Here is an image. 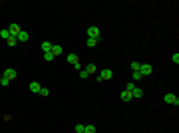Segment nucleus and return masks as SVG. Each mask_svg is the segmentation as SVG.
Returning <instances> with one entry per match:
<instances>
[{
    "instance_id": "obj_1",
    "label": "nucleus",
    "mask_w": 179,
    "mask_h": 133,
    "mask_svg": "<svg viewBox=\"0 0 179 133\" xmlns=\"http://www.w3.org/2000/svg\"><path fill=\"white\" fill-rule=\"evenodd\" d=\"M163 101L169 103V105H179V97L175 93H165V95H163Z\"/></svg>"
},
{
    "instance_id": "obj_2",
    "label": "nucleus",
    "mask_w": 179,
    "mask_h": 133,
    "mask_svg": "<svg viewBox=\"0 0 179 133\" xmlns=\"http://www.w3.org/2000/svg\"><path fill=\"white\" fill-rule=\"evenodd\" d=\"M68 62H70V64H72L74 68H76V70H82V66H80V58H78V54H68Z\"/></svg>"
},
{
    "instance_id": "obj_3",
    "label": "nucleus",
    "mask_w": 179,
    "mask_h": 133,
    "mask_svg": "<svg viewBox=\"0 0 179 133\" xmlns=\"http://www.w3.org/2000/svg\"><path fill=\"white\" fill-rule=\"evenodd\" d=\"M151 72H153L151 64H139V73H141V76H149Z\"/></svg>"
},
{
    "instance_id": "obj_4",
    "label": "nucleus",
    "mask_w": 179,
    "mask_h": 133,
    "mask_svg": "<svg viewBox=\"0 0 179 133\" xmlns=\"http://www.w3.org/2000/svg\"><path fill=\"white\" fill-rule=\"evenodd\" d=\"M8 32H10L12 38H16V36L20 34V26L16 24V22H10V24H8Z\"/></svg>"
},
{
    "instance_id": "obj_5",
    "label": "nucleus",
    "mask_w": 179,
    "mask_h": 133,
    "mask_svg": "<svg viewBox=\"0 0 179 133\" xmlns=\"http://www.w3.org/2000/svg\"><path fill=\"white\" fill-rule=\"evenodd\" d=\"M88 36H90V38L99 40V28L98 26H90V28H88Z\"/></svg>"
},
{
    "instance_id": "obj_6",
    "label": "nucleus",
    "mask_w": 179,
    "mask_h": 133,
    "mask_svg": "<svg viewBox=\"0 0 179 133\" xmlns=\"http://www.w3.org/2000/svg\"><path fill=\"white\" fill-rule=\"evenodd\" d=\"M4 78L6 80H16V70H12V68H8V70H4Z\"/></svg>"
},
{
    "instance_id": "obj_7",
    "label": "nucleus",
    "mask_w": 179,
    "mask_h": 133,
    "mask_svg": "<svg viewBox=\"0 0 179 133\" xmlns=\"http://www.w3.org/2000/svg\"><path fill=\"white\" fill-rule=\"evenodd\" d=\"M112 76H113L112 70H102V72H99V78H102V81H104V80H112Z\"/></svg>"
},
{
    "instance_id": "obj_8",
    "label": "nucleus",
    "mask_w": 179,
    "mask_h": 133,
    "mask_svg": "<svg viewBox=\"0 0 179 133\" xmlns=\"http://www.w3.org/2000/svg\"><path fill=\"white\" fill-rule=\"evenodd\" d=\"M28 87H30V92L32 93H40V89H42V86H40L38 81H30V86Z\"/></svg>"
},
{
    "instance_id": "obj_9",
    "label": "nucleus",
    "mask_w": 179,
    "mask_h": 133,
    "mask_svg": "<svg viewBox=\"0 0 179 133\" xmlns=\"http://www.w3.org/2000/svg\"><path fill=\"white\" fill-rule=\"evenodd\" d=\"M16 40H18V42H28V40H30V36H28V32L20 30V34L16 36Z\"/></svg>"
},
{
    "instance_id": "obj_10",
    "label": "nucleus",
    "mask_w": 179,
    "mask_h": 133,
    "mask_svg": "<svg viewBox=\"0 0 179 133\" xmlns=\"http://www.w3.org/2000/svg\"><path fill=\"white\" fill-rule=\"evenodd\" d=\"M52 42H42V52L44 54H48V52H52Z\"/></svg>"
},
{
    "instance_id": "obj_11",
    "label": "nucleus",
    "mask_w": 179,
    "mask_h": 133,
    "mask_svg": "<svg viewBox=\"0 0 179 133\" xmlns=\"http://www.w3.org/2000/svg\"><path fill=\"white\" fill-rule=\"evenodd\" d=\"M132 95H133V97H135V100H139V97L143 95V92H141V89H139V87L135 86V87H133V89H132Z\"/></svg>"
},
{
    "instance_id": "obj_12",
    "label": "nucleus",
    "mask_w": 179,
    "mask_h": 133,
    "mask_svg": "<svg viewBox=\"0 0 179 133\" xmlns=\"http://www.w3.org/2000/svg\"><path fill=\"white\" fill-rule=\"evenodd\" d=\"M121 100H123V101H129V100H133L132 92H127V89H123V92H121Z\"/></svg>"
},
{
    "instance_id": "obj_13",
    "label": "nucleus",
    "mask_w": 179,
    "mask_h": 133,
    "mask_svg": "<svg viewBox=\"0 0 179 133\" xmlns=\"http://www.w3.org/2000/svg\"><path fill=\"white\" fill-rule=\"evenodd\" d=\"M84 70H86V72L90 73V76H92V73H96V72H98V68H96V64H88V66L84 68Z\"/></svg>"
},
{
    "instance_id": "obj_14",
    "label": "nucleus",
    "mask_w": 179,
    "mask_h": 133,
    "mask_svg": "<svg viewBox=\"0 0 179 133\" xmlns=\"http://www.w3.org/2000/svg\"><path fill=\"white\" fill-rule=\"evenodd\" d=\"M0 38H4V40H8V38H10V32H8V28H2V30H0Z\"/></svg>"
},
{
    "instance_id": "obj_15",
    "label": "nucleus",
    "mask_w": 179,
    "mask_h": 133,
    "mask_svg": "<svg viewBox=\"0 0 179 133\" xmlns=\"http://www.w3.org/2000/svg\"><path fill=\"white\" fill-rule=\"evenodd\" d=\"M99 40H96V38H88L86 40V44H88V48H96V44H98Z\"/></svg>"
},
{
    "instance_id": "obj_16",
    "label": "nucleus",
    "mask_w": 179,
    "mask_h": 133,
    "mask_svg": "<svg viewBox=\"0 0 179 133\" xmlns=\"http://www.w3.org/2000/svg\"><path fill=\"white\" fill-rule=\"evenodd\" d=\"M52 54H54V58H56V56H60V54H62V46H58V44H56V46H52Z\"/></svg>"
},
{
    "instance_id": "obj_17",
    "label": "nucleus",
    "mask_w": 179,
    "mask_h": 133,
    "mask_svg": "<svg viewBox=\"0 0 179 133\" xmlns=\"http://www.w3.org/2000/svg\"><path fill=\"white\" fill-rule=\"evenodd\" d=\"M40 95H42V97H48V95H50V89H48V87H42V89H40Z\"/></svg>"
},
{
    "instance_id": "obj_18",
    "label": "nucleus",
    "mask_w": 179,
    "mask_h": 133,
    "mask_svg": "<svg viewBox=\"0 0 179 133\" xmlns=\"http://www.w3.org/2000/svg\"><path fill=\"white\" fill-rule=\"evenodd\" d=\"M16 42H18V40L10 36V38H8V40H6V44H8V46H10V48H12V46H16Z\"/></svg>"
},
{
    "instance_id": "obj_19",
    "label": "nucleus",
    "mask_w": 179,
    "mask_h": 133,
    "mask_svg": "<svg viewBox=\"0 0 179 133\" xmlns=\"http://www.w3.org/2000/svg\"><path fill=\"white\" fill-rule=\"evenodd\" d=\"M84 129H86L84 123H78V125H76V133H84Z\"/></svg>"
},
{
    "instance_id": "obj_20",
    "label": "nucleus",
    "mask_w": 179,
    "mask_h": 133,
    "mask_svg": "<svg viewBox=\"0 0 179 133\" xmlns=\"http://www.w3.org/2000/svg\"><path fill=\"white\" fill-rule=\"evenodd\" d=\"M84 133H96V127H94V125H86Z\"/></svg>"
},
{
    "instance_id": "obj_21",
    "label": "nucleus",
    "mask_w": 179,
    "mask_h": 133,
    "mask_svg": "<svg viewBox=\"0 0 179 133\" xmlns=\"http://www.w3.org/2000/svg\"><path fill=\"white\" fill-rule=\"evenodd\" d=\"M44 60H46V62H52V60H54V54H52V52L44 54Z\"/></svg>"
},
{
    "instance_id": "obj_22",
    "label": "nucleus",
    "mask_w": 179,
    "mask_h": 133,
    "mask_svg": "<svg viewBox=\"0 0 179 133\" xmlns=\"http://www.w3.org/2000/svg\"><path fill=\"white\" fill-rule=\"evenodd\" d=\"M88 76H90V73H88L86 70H84V68H82V70H80V78H82V80H86Z\"/></svg>"
},
{
    "instance_id": "obj_23",
    "label": "nucleus",
    "mask_w": 179,
    "mask_h": 133,
    "mask_svg": "<svg viewBox=\"0 0 179 133\" xmlns=\"http://www.w3.org/2000/svg\"><path fill=\"white\" fill-rule=\"evenodd\" d=\"M141 78H143V76H141V73H139V70H135V72H133V80L137 81V80H141Z\"/></svg>"
},
{
    "instance_id": "obj_24",
    "label": "nucleus",
    "mask_w": 179,
    "mask_h": 133,
    "mask_svg": "<svg viewBox=\"0 0 179 133\" xmlns=\"http://www.w3.org/2000/svg\"><path fill=\"white\" fill-rule=\"evenodd\" d=\"M129 68H132L133 72H135V70H139V62H132V64H129Z\"/></svg>"
},
{
    "instance_id": "obj_25",
    "label": "nucleus",
    "mask_w": 179,
    "mask_h": 133,
    "mask_svg": "<svg viewBox=\"0 0 179 133\" xmlns=\"http://www.w3.org/2000/svg\"><path fill=\"white\" fill-rule=\"evenodd\" d=\"M8 84H10V80H6V78L2 76V78H0V86H8Z\"/></svg>"
},
{
    "instance_id": "obj_26",
    "label": "nucleus",
    "mask_w": 179,
    "mask_h": 133,
    "mask_svg": "<svg viewBox=\"0 0 179 133\" xmlns=\"http://www.w3.org/2000/svg\"><path fill=\"white\" fill-rule=\"evenodd\" d=\"M171 62H173V64H179V54H173V56H171Z\"/></svg>"
},
{
    "instance_id": "obj_27",
    "label": "nucleus",
    "mask_w": 179,
    "mask_h": 133,
    "mask_svg": "<svg viewBox=\"0 0 179 133\" xmlns=\"http://www.w3.org/2000/svg\"><path fill=\"white\" fill-rule=\"evenodd\" d=\"M133 87H135V84H133V81H132V84H127V87H126V89H127V92H132Z\"/></svg>"
}]
</instances>
